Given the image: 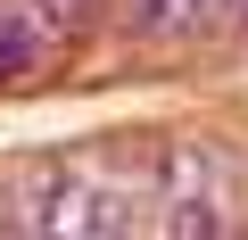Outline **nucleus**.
I'll return each mask as SVG.
<instances>
[{"mask_svg": "<svg viewBox=\"0 0 248 240\" xmlns=\"http://www.w3.org/2000/svg\"><path fill=\"white\" fill-rule=\"evenodd\" d=\"M75 9H83V0H75Z\"/></svg>", "mask_w": 248, "mask_h": 240, "instance_id": "nucleus-3", "label": "nucleus"}, {"mask_svg": "<svg viewBox=\"0 0 248 240\" xmlns=\"http://www.w3.org/2000/svg\"><path fill=\"white\" fill-rule=\"evenodd\" d=\"M75 25H83L75 0H0V83L33 75V66L75 33Z\"/></svg>", "mask_w": 248, "mask_h": 240, "instance_id": "nucleus-1", "label": "nucleus"}, {"mask_svg": "<svg viewBox=\"0 0 248 240\" xmlns=\"http://www.w3.org/2000/svg\"><path fill=\"white\" fill-rule=\"evenodd\" d=\"M207 25H215V0H133L141 42H199Z\"/></svg>", "mask_w": 248, "mask_h": 240, "instance_id": "nucleus-2", "label": "nucleus"}]
</instances>
